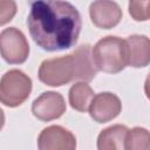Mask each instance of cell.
<instances>
[{"label": "cell", "instance_id": "6da1fadb", "mask_svg": "<svg viewBox=\"0 0 150 150\" xmlns=\"http://www.w3.org/2000/svg\"><path fill=\"white\" fill-rule=\"evenodd\" d=\"M27 26L32 39L40 48L57 52L77 42L82 21L76 7L68 1L39 0L30 5Z\"/></svg>", "mask_w": 150, "mask_h": 150}, {"label": "cell", "instance_id": "7a4b0ae2", "mask_svg": "<svg viewBox=\"0 0 150 150\" xmlns=\"http://www.w3.org/2000/svg\"><path fill=\"white\" fill-rule=\"evenodd\" d=\"M93 59L98 70L117 74L128 66V47L118 36H105L93 47Z\"/></svg>", "mask_w": 150, "mask_h": 150}, {"label": "cell", "instance_id": "3957f363", "mask_svg": "<svg viewBox=\"0 0 150 150\" xmlns=\"http://www.w3.org/2000/svg\"><path fill=\"white\" fill-rule=\"evenodd\" d=\"M32 80L19 69L6 71L0 81L1 103L9 108L21 105L30 95Z\"/></svg>", "mask_w": 150, "mask_h": 150}, {"label": "cell", "instance_id": "277c9868", "mask_svg": "<svg viewBox=\"0 0 150 150\" xmlns=\"http://www.w3.org/2000/svg\"><path fill=\"white\" fill-rule=\"evenodd\" d=\"M39 80L50 87H61L76 81V66L73 54L45 60L39 68Z\"/></svg>", "mask_w": 150, "mask_h": 150}, {"label": "cell", "instance_id": "5b68a950", "mask_svg": "<svg viewBox=\"0 0 150 150\" xmlns=\"http://www.w3.org/2000/svg\"><path fill=\"white\" fill-rule=\"evenodd\" d=\"M2 59L11 64L23 63L29 55V45L21 30L15 27L5 28L0 34Z\"/></svg>", "mask_w": 150, "mask_h": 150}, {"label": "cell", "instance_id": "8992f818", "mask_svg": "<svg viewBox=\"0 0 150 150\" xmlns=\"http://www.w3.org/2000/svg\"><path fill=\"white\" fill-rule=\"evenodd\" d=\"M32 112L38 120L43 122L56 120L66 112L64 98L56 91L42 93L33 101Z\"/></svg>", "mask_w": 150, "mask_h": 150}, {"label": "cell", "instance_id": "52a82bcc", "mask_svg": "<svg viewBox=\"0 0 150 150\" xmlns=\"http://www.w3.org/2000/svg\"><path fill=\"white\" fill-rule=\"evenodd\" d=\"M39 150H76V138L61 125L45 128L38 137Z\"/></svg>", "mask_w": 150, "mask_h": 150}, {"label": "cell", "instance_id": "ba28073f", "mask_svg": "<svg viewBox=\"0 0 150 150\" xmlns=\"http://www.w3.org/2000/svg\"><path fill=\"white\" fill-rule=\"evenodd\" d=\"M122 103L117 95L114 93H100L93 98L89 108L90 117L97 123H105L120 115Z\"/></svg>", "mask_w": 150, "mask_h": 150}, {"label": "cell", "instance_id": "9c48e42d", "mask_svg": "<svg viewBox=\"0 0 150 150\" xmlns=\"http://www.w3.org/2000/svg\"><path fill=\"white\" fill-rule=\"evenodd\" d=\"M89 15L91 22L102 29H110L117 26L122 19V9L115 1L98 0L90 4Z\"/></svg>", "mask_w": 150, "mask_h": 150}, {"label": "cell", "instance_id": "30bf717a", "mask_svg": "<svg viewBox=\"0 0 150 150\" xmlns=\"http://www.w3.org/2000/svg\"><path fill=\"white\" fill-rule=\"evenodd\" d=\"M128 47V66L143 68L150 64V39L145 35H130L125 39Z\"/></svg>", "mask_w": 150, "mask_h": 150}, {"label": "cell", "instance_id": "8fae6325", "mask_svg": "<svg viewBox=\"0 0 150 150\" xmlns=\"http://www.w3.org/2000/svg\"><path fill=\"white\" fill-rule=\"evenodd\" d=\"M71 54L76 66V80H80L81 82H90L98 71L93 59L91 46L81 45Z\"/></svg>", "mask_w": 150, "mask_h": 150}, {"label": "cell", "instance_id": "7c38bea8", "mask_svg": "<svg viewBox=\"0 0 150 150\" xmlns=\"http://www.w3.org/2000/svg\"><path fill=\"white\" fill-rule=\"evenodd\" d=\"M129 129L115 124L103 129L97 137V150H125V138Z\"/></svg>", "mask_w": 150, "mask_h": 150}, {"label": "cell", "instance_id": "4fadbf2b", "mask_svg": "<svg viewBox=\"0 0 150 150\" xmlns=\"http://www.w3.org/2000/svg\"><path fill=\"white\" fill-rule=\"evenodd\" d=\"M94 96V90L87 82L74 83L70 87L68 94L70 107L80 112H86L89 110Z\"/></svg>", "mask_w": 150, "mask_h": 150}, {"label": "cell", "instance_id": "5bb4252c", "mask_svg": "<svg viewBox=\"0 0 150 150\" xmlns=\"http://www.w3.org/2000/svg\"><path fill=\"white\" fill-rule=\"evenodd\" d=\"M125 150H150V132L141 127L129 130L125 138Z\"/></svg>", "mask_w": 150, "mask_h": 150}, {"label": "cell", "instance_id": "9a60e30c", "mask_svg": "<svg viewBox=\"0 0 150 150\" xmlns=\"http://www.w3.org/2000/svg\"><path fill=\"white\" fill-rule=\"evenodd\" d=\"M129 14L135 21H146L150 19V1H130Z\"/></svg>", "mask_w": 150, "mask_h": 150}, {"label": "cell", "instance_id": "2e32d148", "mask_svg": "<svg viewBox=\"0 0 150 150\" xmlns=\"http://www.w3.org/2000/svg\"><path fill=\"white\" fill-rule=\"evenodd\" d=\"M16 13V5L14 1H0V25L4 26L13 19Z\"/></svg>", "mask_w": 150, "mask_h": 150}, {"label": "cell", "instance_id": "e0dca14e", "mask_svg": "<svg viewBox=\"0 0 150 150\" xmlns=\"http://www.w3.org/2000/svg\"><path fill=\"white\" fill-rule=\"evenodd\" d=\"M144 93H145V96L150 100V73L148 74L145 82H144Z\"/></svg>", "mask_w": 150, "mask_h": 150}]
</instances>
